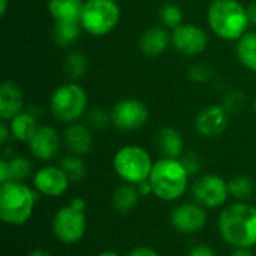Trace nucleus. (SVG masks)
<instances>
[{"label": "nucleus", "instance_id": "obj_1", "mask_svg": "<svg viewBox=\"0 0 256 256\" xmlns=\"http://www.w3.org/2000/svg\"><path fill=\"white\" fill-rule=\"evenodd\" d=\"M219 232L232 248L250 249L256 244V207L244 201L228 206L219 216Z\"/></svg>", "mask_w": 256, "mask_h": 256}, {"label": "nucleus", "instance_id": "obj_2", "mask_svg": "<svg viewBox=\"0 0 256 256\" xmlns=\"http://www.w3.org/2000/svg\"><path fill=\"white\" fill-rule=\"evenodd\" d=\"M212 32L224 40H238L250 26L248 8L238 0H213L207 10Z\"/></svg>", "mask_w": 256, "mask_h": 256}, {"label": "nucleus", "instance_id": "obj_3", "mask_svg": "<svg viewBox=\"0 0 256 256\" xmlns=\"http://www.w3.org/2000/svg\"><path fill=\"white\" fill-rule=\"evenodd\" d=\"M36 192L22 182H8L0 188V218L4 224L20 226L33 214Z\"/></svg>", "mask_w": 256, "mask_h": 256}, {"label": "nucleus", "instance_id": "obj_4", "mask_svg": "<svg viewBox=\"0 0 256 256\" xmlns=\"http://www.w3.org/2000/svg\"><path fill=\"white\" fill-rule=\"evenodd\" d=\"M153 194L162 201H176L180 198L189 183V172L180 159L162 158L154 162L148 177Z\"/></svg>", "mask_w": 256, "mask_h": 256}, {"label": "nucleus", "instance_id": "obj_5", "mask_svg": "<svg viewBox=\"0 0 256 256\" xmlns=\"http://www.w3.org/2000/svg\"><path fill=\"white\" fill-rule=\"evenodd\" d=\"M154 162L147 150L140 146H124L117 150L112 159V166L117 176L124 183L140 184L148 180Z\"/></svg>", "mask_w": 256, "mask_h": 256}, {"label": "nucleus", "instance_id": "obj_6", "mask_svg": "<svg viewBox=\"0 0 256 256\" xmlns=\"http://www.w3.org/2000/svg\"><path fill=\"white\" fill-rule=\"evenodd\" d=\"M88 98L86 90L76 82H68L57 87L50 99V110L56 120L62 123H75L87 110Z\"/></svg>", "mask_w": 256, "mask_h": 256}, {"label": "nucleus", "instance_id": "obj_7", "mask_svg": "<svg viewBox=\"0 0 256 256\" xmlns=\"http://www.w3.org/2000/svg\"><path fill=\"white\" fill-rule=\"evenodd\" d=\"M120 6L116 0H87L81 15L82 30L92 36H105L120 22Z\"/></svg>", "mask_w": 256, "mask_h": 256}, {"label": "nucleus", "instance_id": "obj_8", "mask_svg": "<svg viewBox=\"0 0 256 256\" xmlns=\"http://www.w3.org/2000/svg\"><path fill=\"white\" fill-rule=\"evenodd\" d=\"M87 228V219L84 212L74 208L72 206H66L60 208L52 219V232L56 238L64 244L78 243Z\"/></svg>", "mask_w": 256, "mask_h": 256}, {"label": "nucleus", "instance_id": "obj_9", "mask_svg": "<svg viewBox=\"0 0 256 256\" xmlns=\"http://www.w3.org/2000/svg\"><path fill=\"white\" fill-rule=\"evenodd\" d=\"M148 110L144 102L126 98L118 100L111 110V120L116 129L122 132H132L147 123Z\"/></svg>", "mask_w": 256, "mask_h": 256}, {"label": "nucleus", "instance_id": "obj_10", "mask_svg": "<svg viewBox=\"0 0 256 256\" xmlns=\"http://www.w3.org/2000/svg\"><path fill=\"white\" fill-rule=\"evenodd\" d=\"M192 194L196 202L204 208H218L226 202L230 189L228 183L222 177L216 174H206L194 183Z\"/></svg>", "mask_w": 256, "mask_h": 256}, {"label": "nucleus", "instance_id": "obj_11", "mask_svg": "<svg viewBox=\"0 0 256 256\" xmlns=\"http://www.w3.org/2000/svg\"><path fill=\"white\" fill-rule=\"evenodd\" d=\"M171 44L183 56H198L206 51L208 36L200 26L180 24L171 33Z\"/></svg>", "mask_w": 256, "mask_h": 256}, {"label": "nucleus", "instance_id": "obj_12", "mask_svg": "<svg viewBox=\"0 0 256 256\" xmlns=\"http://www.w3.org/2000/svg\"><path fill=\"white\" fill-rule=\"evenodd\" d=\"M207 224V213L198 202H184L177 206L171 213V225L182 234L201 231Z\"/></svg>", "mask_w": 256, "mask_h": 256}, {"label": "nucleus", "instance_id": "obj_13", "mask_svg": "<svg viewBox=\"0 0 256 256\" xmlns=\"http://www.w3.org/2000/svg\"><path fill=\"white\" fill-rule=\"evenodd\" d=\"M69 177L60 166H44L33 176V188L46 196H60L69 188Z\"/></svg>", "mask_w": 256, "mask_h": 256}, {"label": "nucleus", "instance_id": "obj_14", "mask_svg": "<svg viewBox=\"0 0 256 256\" xmlns=\"http://www.w3.org/2000/svg\"><path fill=\"white\" fill-rule=\"evenodd\" d=\"M27 144L30 153L44 162L56 159L60 152V136L51 126H39Z\"/></svg>", "mask_w": 256, "mask_h": 256}, {"label": "nucleus", "instance_id": "obj_15", "mask_svg": "<svg viewBox=\"0 0 256 256\" xmlns=\"http://www.w3.org/2000/svg\"><path fill=\"white\" fill-rule=\"evenodd\" d=\"M228 126V112L222 105H208L201 110L195 120V129L206 138L219 136Z\"/></svg>", "mask_w": 256, "mask_h": 256}, {"label": "nucleus", "instance_id": "obj_16", "mask_svg": "<svg viewBox=\"0 0 256 256\" xmlns=\"http://www.w3.org/2000/svg\"><path fill=\"white\" fill-rule=\"evenodd\" d=\"M24 93L14 81H4L0 86V117L3 122L12 120L24 108Z\"/></svg>", "mask_w": 256, "mask_h": 256}, {"label": "nucleus", "instance_id": "obj_17", "mask_svg": "<svg viewBox=\"0 0 256 256\" xmlns=\"http://www.w3.org/2000/svg\"><path fill=\"white\" fill-rule=\"evenodd\" d=\"M63 138L69 152L76 156L87 154L93 147V136H92L90 129L76 122L69 123V126L66 128L63 134Z\"/></svg>", "mask_w": 256, "mask_h": 256}, {"label": "nucleus", "instance_id": "obj_18", "mask_svg": "<svg viewBox=\"0 0 256 256\" xmlns=\"http://www.w3.org/2000/svg\"><path fill=\"white\" fill-rule=\"evenodd\" d=\"M171 44V33L165 27H152L140 39V51L147 57H158L166 51Z\"/></svg>", "mask_w": 256, "mask_h": 256}, {"label": "nucleus", "instance_id": "obj_19", "mask_svg": "<svg viewBox=\"0 0 256 256\" xmlns=\"http://www.w3.org/2000/svg\"><path fill=\"white\" fill-rule=\"evenodd\" d=\"M156 146L159 153L164 158L180 159L184 152V140L183 135L176 128H162L156 136Z\"/></svg>", "mask_w": 256, "mask_h": 256}, {"label": "nucleus", "instance_id": "obj_20", "mask_svg": "<svg viewBox=\"0 0 256 256\" xmlns=\"http://www.w3.org/2000/svg\"><path fill=\"white\" fill-rule=\"evenodd\" d=\"M82 0H48V12L56 22H81Z\"/></svg>", "mask_w": 256, "mask_h": 256}, {"label": "nucleus", "instance_id": "obj_21", "mask_svg": "<svg viewBox=\"0 0 256 256\" xmlns=\"http://www.w3.org/2000/svg\"><path fill=\"white\" fill-rule=\"evenodd\" d=\"M38 116L33 108L22 110L18 116H15L10 120L9 129L12 134V138L21 142H28L30 138L38 130Z\"/></svg>", "mask_w": 256, "mask_h": 256}, {"label": "nucleus", "instance_id": "obj_22", "mask_svg": "<svg viewBox=\"0 0 256 256\" xmlns=\"http://www.w3.org/2000/svg\"><path fill=\"white\" fill-rule=\"evenodd\" d=\"M140 196H141V194H140L136 184L123 183V184L117 186L114 194H112L114 208L118 213H129L130 210H134L136 207Z\"/></svg>", "mask_w": 256, "mask_h": 256}, {"label": "nucleus", "instance_id": "obj_23", "mask_svg": "<svg viewBox=\"0 0 256 256\" xmlns=\"http://www.w3.org/2000/svg\"><path fill=\"white\" fill-rule=\"evenodd\" d=\"M238 62L249 70L256 72V32H248L237 40Z\"/></svg>", "mask_w": 256, "mask_h": 256}, {"label": "nucleus", "instance_id": "obj_24", "mask_svg": "<svg viewBox=\"0 0 256 256\" xmlns=\"http://www.w3.org/2000/svg\"><path fill=\"white\" fill-rule=\"evenodd\" d=\"M81 30V22H56L52 32L54 40L58 46H69L78 40Z\"/></svg>", "mask_w": 256, "mask_h": 256}, {"label": "nucleus", "instance_id": "obj_25", "mask_svg": "<svg viewBox=\"0 0 256 256\" xmlns=\"http://www.w3.org/2000/svg\"><path fill=\"white\" fill-rule=\"evenodd\" d=\"M6 159V158H4ZM8 162V177L9 182H22L30 177L33 165L26 156H12L6 159Z\"/></svg>", "mask_w": 256, "mask_h": 256}, {"label": "nucleus", "instance_id": "obj_26", "mask_svg": "<svg viewBox=\"0 0 256 256\" xmlns=\"http://www.w3.org/2000/svg\"><path fill=\"white\" fill-rule=\"evenodd\" d=\"M87 57L80 52V51H72L68 54L66 60H64V72L66 75L72 80H81L86 72H87Z\"/></svg>", "mask_w": 256, "mask_h": 256}, {"label": "nucleus", "instance_id": "obj_27", "mask_svg": "<svg viewBox=\"0 0 256 256\" xmlns=\"http://www.w3.org/2000/svg\"><path fill=\"white\" fill-rule=\"evenodd\" d=\"M60 168L64 171V174L69 177L70 182H81L86 178V164L81 159V156L69 154L64 156L60 162Z\"/></svg>", "mask_w": 256, "mask_h": 256}, {"label": "nucleus", "instance_id": "obj_28", "mask_svg": "<svg viewBox=\"0 0 256 256\" xmlns=\"http://www.w3.org/2000/svg\"><path fill=\"white\" fill-rule=\"evenodd\" d=\"M228 189H230L231 196H234L240 201H246L252 196V194L255 190V184H254L252 178H249L246 176H238L228 183Z\"/></svg>", "mask_w": 256, "mask_h": 256}, {"label": "nucleus", "instance_id": "obj_29", "mask_svg": "<svg viewBox=\"0 0 256 256\" xmlns=\"http://www.w3.org/2000/svg\"><path fill=\"white\" fill-rule=\"evenodd\" d=\"M159 20L165 28L174 30L180 24H183V12L182 8L176 3H165L159 10Z\"/></svg>", "mask_w": 256, "mask_h": 256}, {"label": "nucleus", "instance_id": "obj_30", "mask_svg": "<svg viewBox=\"0 0 256 256\" xmlns=\"http://www.w3.org/2000/svg\"><path fill=\"white\" fill-rule=\"evenodd\" d=\"M87 122L94 129H105L110 123H112L111 112L108 114L102 106H94L87 112Z\"/></svg>", "mask_w": 256, "mask_h": 256}, {"label": "nucleus", "instance_id": "obj_31", "mask_svg": "<svg viewBox=\"0 0 256 256\" xmlns=\"http://www.w3.org/2000/svg\"><path fill=\"white\" fill-rule=\"evenodd\" d=\"M214 75V70L208 66V64H204V63H198V64H194L190 69H189V78L194 81V82H198V84H202V82H208Z\"/></svg>", "mask_w": 256, "mask_h": 256}, {"label": "nucleus", "instance_id": "obj_32", "mask_svg": "<svg viewBox=\"0 0 256 256\" xmlns=\"http://www.w3.org/2000/svg\"><path fill=\"white\" fill-rule=\"evenodd\" d=\"M180 162L183 164V166L186 168V171L189 172V176L192 174H196L201 166H202V160L201 158L194 153V152H189V153H183V156L180 158Z\"/></svg>", "mask_w": 256, "mask_h": 256}, {"label": "nucleus", "instance_id": "obj_33", "mask_svg": "<svg viewBox=\"0 0 256 256\" xmlns=\"http://www.w3.org/2000/svg\"><path fill=\"white\" fill-rule=\"evenodd\" d=\"M243 104H244V94L238 93V92H234V93H230L225 98L222 106L226 110L228 114H231V112H237L238 110H242Z\"/></svg>", "mask_w": 256, "mask_h": 256}, {"label": "nucleus", "instance_id": "obj_34", "mask_svg": "<svg viewBox=\"0 0 256 256\" xmlns=\"http://www.w3.org/2000/svg\"><path fill=\"white\" fill-rule=\"evenodd\" d=\"M128 256H159V255H158V252H156L154 249H152V248H148V246H138V248L132 249Z\"/></svg>", "mask_w": 256, "mask_h": 256}, {"label": "nucleus", "instance_id": "obj_35", "mask_svg": "<svg viewBox=\"0 0 256 256\" xmlns=\"http://www.w3.org/2000/svg\"><path fill=\"white\" fill-rule=\"evenodd\" d=\"M189 256H216V255H214V252H213L208 246L201 244V246H196L195 249H192V250H190V254H189Z\"/></svg>", "mask_w": 256, "mask_h": 256}, {"label": "nucleus", "instance_id": "obj_36", "mask_svg": "<svg viewBox=\"0 0 256 256\" xmlns=\"http://www.w3.org/2000/svg\"><path fill=\"white\" fill-rule=\"evenodd\" d=\"M9 136H12L9 126H6L4 122H2V124H0V142H2V146H4L9 141Z\"/></svg>", "mask_w": 256, "mask_h": 256}, {"label": "nucleus", "instance_id": "obj_37", "mask_svg": "<svg viewBox=\"0 0 256 256\" xmlns=\"http://www.w3.org/2000/svg\"><path fill=\"white\" fill-rule=\"evenodd\" d=\"M69 206H72L74 208L81 210V212H84V210H86V201H84L82 198H74V200L69 202Z\"/></svg>", "mask_w": 256, "mask_h": 256}, {"label": "nucleus", "instance_id": "obj_38", "mask_svg": "<svg viewBox=\"0 0 256 256\" xmlns=\"http://www.w3.org/2000/svg\"><path fill=\"white\" fill-rule=\"evenodd\" d=\"M248 15H249L250 24H255L256 26V3H252V4L248 8Z\"/></svg>", "mask_w": 256, "mask_h": 256}, {"label": "nucleus", "instance_id": "obj_39", "mask_svg": "<svg viewBox=\"0 0 256 256\" xmlns=\"http://www.w3.org/2000/svg\"><path fill=\"white\" fill-rule=\"evenodd\" d=\"M231 256H254V254L250 252V249H244V248H238L232 252Z\"/></svg>", "mask_w": 256, "mask_h": 256}, {"label": "nucleus", "instance_id": "obj_40", "mask_svg": "<svg viewBox=\"0 0 256 256\" xmlns=\"http://www.w3.org/2000/svg\"><path fill=\"white\" fill-rule=\"evenodd\" d=\"M8 12V0H0V15L4 16Z\"/></svg>", "mask_w": 256, "mask_h": 256}, {"label": "nucleus", "instance_id": "obj_41", "mask_svg": "<svg viewBox=\"0 0 256 256\" xmlns=\"http://www.w3.org/2000/svg\"><path fill=\"white\" fill-rule=\"evenodd\" d=\"M28 256H51L48 252H45V250H42V249H36V250H33L32 254Z\"/></svg>", "mask_w": 256, "mask_h": 256}, {"label": "nucleus", "instance_id": "obj_42", "mask_svg": "<svg viewBox=\"0 0 256 256\" xmlns=\"http://www.w3.org/2000/svg\"><path fill=\"white\" fill-rule=\"evenodd\" d=\"M98 256H118L117 254H114V252H102V254H99Z\"/></svg>", "mask_w": 256, "mask_h": 256}, {"label": "nucleus", "instance_id": "obj_43", "mask_svg": "<svg viewBox=\"0 0 256 256\" xmlns=\"http://www.w3.org/2000/svg\"><path fill=\"white\" fill-rule=\"evenodd\" d=\"M254 110H255V112H256V98H255V100H254Z\"/></svg>", "mask_w": 256, "mask_h": 256}]
</instances>
